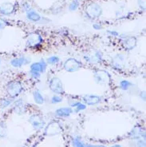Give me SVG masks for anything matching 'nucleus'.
Instances as JSON below:
<instances>
[{
	"instance_id": "obj_33",
	"label": "nucleus",
	"mask_w": 146,
	"mask_h": 147,
	"mask_svg": "<svg viewBox=\"0 0 146 147\" xmlns=\"http://www.w3.org/2000/svg\"><path fill=\"white\" fill-rule=\"evenodd\" d=\"M93 28L94 30H98L102 29V26L101 24L96 22V23H94V24H93Z\"/></svg>"
},
{
	"instance_id": "obj_24",
	"label": "nucleus",
	"mask_w": 146,
	"mask_h": 147,
	"mask_svg": "<svg viewBox=\"0 0 146 147\" xmlns=\"http://www.w3.org/2000/svg\"><path fill=\"white\" fill-rule=\"evenodd\" d=\"M79 7V1L78 0H73L69 6V10L70 11H76Z\"/></svg>"
},
{
	"instance_id": "obj_21",
	"label": "nucleus",
	"mask_w": 146,
	"mask_h": 147,
	"mask_svg": "<svg viewBox=\"0 0 146 147\" xmlns=\"http://www.w3.org/2000/svg\"><path fill=\"white\" fill-rule=\"evenodd\" d=\"M133 83L131 82L128 81V80H121L119 82V88L123 90V91H127L129 89L132 88Z\"/></svg>"
},
{
	"instance_id": "obj_10",
	"label": "nucleus",
	"mask_w": 146,
	"mask_h": 147,
	"mask_svg": "<svg viewBox=\"0 0 146 147\" xmlns=\"http://www.w3.org/2000/svg\"><path fill=\"white\" fill-rule=\"evenodd\" d=\"M30 63V59L26 56H20L14 58L10 61V65L14 68H21L22 66L27 65Z\"/></svg>"
},
{
	"instance_id": "obj_2",
	"label": "nucleus",
	"mask_w": 146,
	"mask_h": 147,
	"mask_svg": "<svg viewBox=\"0 0 146 147\" xmlns=\"http://www.w3.org/2000/svg\"><path fill=\"white\" fill-rule=\"evenodd\" d=\"M42 37L38 33H30L26 38V47L30 49H36L39 47L42 42Z\"/></svg>"
},
{
	"instance_id": "obj_15",
	"label": "nucleus",
	"mask_w": 146,
	"mask_h": 147,
	"mask_svg": "<svg viewBox=\"0 0 146 147\" xmlns=\"http://www.w3.org/2000/svg\"><path fill=\"white\" fill-rule=\"evenodd\" d=\"M125 59L124 57L122 55H115L113 58V59L111 60V63L113 64V68L115 69H122L124 67V62Z\"/></svg>"
},
{
	"instance_id": "obj_32",
	"label": "nucleus",
	"mask_w": 146,
	"mask_h": 147,
	"mask_svg": "<svg viewBox=\"0 0 146 147\" xmlns=\"http://www.w3.org/2000/svg\"><path fill=\"white\" fill-rule=\"evenodd\" d=\"M7 25V22L6 20H4V19H2V18H0V30L3 29L5 26Z\"/></svg>"
},
{
	"instance_id": "obj_25",
	"label": "nucleus",
	"mask_w": 146,
	"mask_h": 147,
	"mask_svg": "<svg viewBox=\"0 0 146 147\" xmlns=\"http://www.w3.org/2000/svg\"><path fill=\"white\" fill-rule=\"evenodd\" d=\"M62 100H63V98L59 94H54V95L52 96L51 98H50L52 104H59V103L62 102Z\"/></svg>"
},
{
	"instance_id": "obj_12",
	"label": "nucleus",
	"mask_w": 146,
	"mask_h": 147,
	"mask_svg": "<svg viewBox=\"0 0 146 147\" xmlns=\"http://www.w3.org/2000/svg\"><path fill=\"white\" fill-rule=\"evenodd\" d=\"M120 38L122 40L124 49L126 51H131L137 46V39L133 37L120 36Z\"/></svg>"
},
{
	"instance_id": "obj_28",
	"label": "nucleus",
	"mask_w": 146,
	"mask_h": 147,
	"mask_svg": "<svg viewBox=\"0 0 146 147\" xmlns=\"http://www.w3.org/2000/svg\"><path fill=\"white\" fill-rule=\"evenodd\" d=\"M86 105L84 104V103L82 102H79V104L77 105V107H75L74 109H75V112H80V111H82V110H85L86 109Z\"/></svg>"
},
{
	"instance_id": "obj_31",
	"label": "nucleus",
	"mask_w": 146,
	"mask_h": 147,
	"mask_svg": "<svg viewBox=\"0 0 146 147\" xmlns=\"http://www.w3.org/2000/svg\"><path fill=\"white\" fill-rule=\"evenodd\" d=\"M138 5L143 11L145 10V0H138Z\"/></svg>"
},
{
	"instance_id": "obj_3",
	"label": "nucleus",
	"mask_w": 146,
	"mask_h": 147,
	"mask_svg": "<svg viewBox=\"0 0 146 147\" xmlns=\"http://www.w3.org/2000/svg\"><path fill=\"white\" fill-rule=\"evenodd\" d=\"M23 11L26 13V18L29 20V21H31V22H40L42 20V16H41L37 11H35L34 9L30 7L28 3H25L23 5Z\"/></svg>"
},
{
	"instance_id": "obj_38",
	"label": "nucleus",
	"mask_w": 146,
	"mask_h": 147,
	"mask_svg": "<svg viewBox=\"0 0 146 147\" xmlns=\"http://www.w3.org/2000/svg\"><path fill=\"white\" fill-rule=\"evenodd\" d=\"M32 147H38V146H37V145H34V146H33Z\"/></svg>"
},
{
	"instance_id": "obj_13",
	"label": "nucleus",
	"mask_w": 146,
	"mask_h": 147,
	"mask_svg": "<svg viewBox=\"0 0 146 147\" xmlns=\"http://www.w3.org/2000/svg\"><path fill=\"white\" fill-rule=\"evenodd\" d=\"M47 68V63L46 61H45L44 59H41L40 62H36L30 64V70H33L39 73H44Z\"/></svg>"
},
{
	"instance_id": "obj_6",
	"label": "nucleus",
	"mask_w": 146,
	"mask_h": 147,
	"mask_svg": "<svg viewBox=\"0 0 146 147\" xmlns=\"http://www.w3.org/2000/svg\"><path fill=\"white\" fill-rule=\"evenodd\" d=\"M94 78L98 84H107L111 80V76L107 71L98 70L97 72H95Z\"/></svg>"
},
{
	"instance_id": "obj_18",
	"label": "nucleus",
	"mask_w": 146,
	"mask_h": 147,
	"mask_svg": "<svg viewBox=\"0 0 146 147\" xmlns=\"http://www.w3.org/2000/svg\"><path fill=\"white\" fill-rule=\"evenodd\" d=\"M72 145L73 147H98V146H95L93 144L85 143L80 137H75L72 139Z\"/></svg>"
},
{
	"instance_id": "obj_26",
	"label": "nucleus",
	"mask_w": 146,
	"mask_h": 147,
	"mask_svg": "<svg viewBox=\"0 0 146 147\" xmlns=\"http://www.w3.org/2000/svg\"><path fill=\"white\" fill-rule=\"evenodd\" d=\"M7 135V126L4 123L0 124V138Z\"/></svg>"
},
{
	"instance_id": "obj_8",
	"label": "nucleus",
	"mask_w": 146,
	"mask_h": 147,
	"mask_svg": "<svg viewBox=\"0 0 146 147\" xmlns=\"http://www.w3.org/2000/svg\"><path fill=\"white\" fill-rule=\"evenodd\" d=\"M29 122L31 124L34 129H38V130L42 129L46 125V122L44 121L43 118L38 114L31 115L29 118Z\"/></svg>"
},
{
	"instance_id": "obj_7",
	"label": "nucleus",
	"mask_w": 146,
	"mask_h": 147,
	"mask_svg": "<svg viewBox=\"0 0 146 147\" xmlns=\"http://www.w3.org/2000/svg\"><path fill=\"white\" fill-rule=\"evenodd\" d=\"M62 132V127L57 121H52L45 129V134L46 136H54Z\"/></svg>"
},
{
	"instance_id": "obj_1",
	"label": "nucleus",
	"mask_w": 146,
	"mask_h": 147,
	"mask_svg": "<svg viewBox=\"0 0 146 147\" xmlns=\"http://www.w3.org/2000/svg\"><path fill=\"white\" fill-rule=\"evenodd\" d=\"M23 90V85L21 82L18 80H12L8 82L6 86V91L7 93V95L15 99Z\"/></svg>"
},
{
	"instance_id": "obj_37",
	"label": "nucleus",
	"mask_w": 146,
	"mask_h": 147,
	"mask_svg": "<svg viewBox=\"0 0 146 147\" xmlns=\"http://www.w3.org/2000/svg\"><path fill=\"white\" fill-rule=\"evenodd\" d=\"M98 147H106L105 146H102V145H101V146H98Z\"/></svg>"
},
{
	"instance_id": "obj_14",
	"label": "nucleus",
	"mask_w": 146,
	"mask_h": 147,
	"mask_svg": "<svg viewBox=\"0 0 146 147\" xmlns=\"http://www.w3.org/2000/svg\"><path fill=\"white\" fill-rule=\"evenodd\" d=\"M82 100H83L84 104L87 106H94L101 102L102 98L100 96L95 95V94H86L83 96Z\"/></svg>"
},
{
	"instance_id": "obj_29",
	"label": "nucleus",
	"mask_w": 146,
	"mask_h": 147,
	"mask_svg": "<svg viewBox=\"0 0 146 147\" xmlns=\"http://www.w3.org/2000/svg\"><path fill=\"white\" fill-rule=\"evenodd\" d=\"M137 147H145V140L138 139L136 144Z\"/></svg>"
},
{
	"instance_id": "obj_9",
	"label": "nucleus",
	"mask_w": 146,
	"mask_h": 147,
	"mask_svg": "<svg viewBox=\"0 0 146 147\" xmlns=\"http://www.w3.org/2000/svg\"><path fill=\"white\" fill-rule=\"evenodd\" d=\"M85 11H86L88 17H89L90 18H96L100 17V15H102V10L98 4L94 3L89 6Z\"/></svg>"
},
{
	"instance_id": "obj_34",
	"label": "nucleus",
	"mask_w": 146,
	"mask_h": 147,
	"mask_svg": "<svg viewBox=\"0 0 146 147\" xmlns=\"http://www.w3.org/2000/svg\"><path fill=\"white\" fill-rule=\"evenodd\" d=\"M140 96L141 97V99H143L144 101L145 100V91H142L140 93Z\"/></svg>"
},
{
	"instance_id": "obj_27",
	"label": "nucleus",
	"mask_w": 146,
	"mask_h": 147,
	"mask_svg": "<svg viewBox=\"0 0 146 147\" xmlns=\"http://www.w3.org/2000/svg\"><path fill=\"white\" fill-rule=\"evenodd\" d=\"M42 74L39 72H36V71H33V70H30V76L31 77V78H33L34 80H38L41 77Z\"/></svg>"
},
{
	"instance_id": "obj_23",
	"label": "nucleus",
	"mask_w": 146,
	"mask_h": 147,
	"mask_svg": "<svg viewBox=\"0 0 146 147\" xmlns=\"http://www.w3.org/2000/svg\"><path fill=\"white\" fill-rule=\"evenodd\" d=\"M61 59L59 58V56L57 55H53V56H50L47 59H46V63L49 64V65H51V66H54V65H56L58 63H60Z\"/></svg>"
},
{
	"instance_id": "obj_11",
	"label": "nucleus",
	"mask_w": 146,
	"mask_h": 147,
	"mask_svg": "<svg viewBox=\"0 0 146 147\" xmlns=\"http://www.w3.org/2000/svg\"><path fill=\"white\" fill-rule=\"evenodd\" d=\"M13 107H14V111H15V114H18V115H22V114L26 113V103L22 98H18V99L15 100L13 102Z\"/></svg>"
},
{
	"instance_id": "obj_30",
	"label": "nucleus",
	"mask_w": 146,
	"mask_h": 147,
	"mask_svg": "<svg viewBox=\"0 0 146 147\" xmlns=\"http://www.w3.org/2000/svg\"><path fill=\"white\" fill-rule=\"evenodd\" d=\"M107 33L110 36L113 37H120V34L118 33L116 30H107Z\"/></svg>"
},
{
	"instance_id": "obj_36",
	"label": "nucleus",
	"mask_w": 146,
	"mask_h": 147,
	"mask_svg": "<svg viewBox=\"0 0 146 147\" xmlns=\"http://www.w3.org/2000/svg\"><path fill=\"white\" fill-rule=\"evenodd\" d=\"M1 66H2V60L0 59V67H1Z\"/></svg>"
},
{
	"instance_id": "obj_16",
	"label": "nucleus",
	"mask_w": 146,
	"mask_h": 147,
	"mask_svg": "<svg viewBox=\"0 0 146 147\" xmlns=\"http://www.w3.org/2000/svg\"><path fill=\"white\" fill-rule=\"evenodd\" d=\"M73 110L71 107H61L55 110V116L59 118H69L73 113Z\"/></svg>"
},
{
	"instance_id": "obj_19",
	"label": "nucleus",
	"mask_w": 146,
	"mask_h": 147,
	"mask_svg": "<svg viewBox=\"0 0 146 147\" xmlns=\"http://www.w3.org/2000/svg\"><path fill=\"white\" fill-rule=\"evenodd\" d=\"M15 99L14 98H11L10 97L8 98H3L0 99V108L2 110H4L6 108H7L11 105H13Z\"/></svg>"
},
{
	"instance_id": "obj_4",
	"label": "nucleus",
	"mask_w": 146,
	"mask_h": 147,
	"mask_svg": "<svg viewBox=\"0 0 146 147\" xmlns=\"http://www.w3.org/2000/svg\"><path fill=\"white\" fill-rule=\"evenodd\" d=\"M49 87L52 92L56 94H64V88L61 79L59 78H52L49 83Z\"/></svg>"
},
{
	"instance_id": "obj_5",
	"label": "nucleus",
	"mask_w": 146,
	"mask_h": 147,
	"mask_svg": "<svg viewBox=\"0 0 146 147\" xmlns=\"http://www.w3.org/2000/svg\"><path fill=\"white\" fill-rule=\"evenodd\" d=\"M63 67L67 72H75L81 67V63L73 58H69L64 63Z\"/></svg>"
},
{
	"instance_id": "obj_20",
	"label": "nucleus",
	"mask_w": 146,
	"mask_h": 147,
	"mask_svg": "<svg viewBox=\"0 0 146 147\" xmlns=\"http://www.w3.org/2000/svg\"><path fill=\"white\" fill-rule=\"evenodd\" d=\"M33 98L34 101V102L38 104V105H42V104H43L44 102H45V98H44L43 95L42 94V93H41L39 90H34L33 92Z\"/></svg>"
},
{
	"instance_id": "obj_35",
	"label": "nucleus",
	"mask_w": 146,
	"mask_h": 147,
	"mask_svg": "<svg viewBox=\"0 0 146 147\" xmlns=\"http://www.w3.org/2000/svg\"><path fill=\"white\" fill-rule=\"evenodd\" d=\"M111 147H122L120 145H119V144H115V145H113Z\"/></svg>"
},
{
	"instance_id": "obj_22",
	"label": "nucleus",
	"mask_w": 146,
	"mask_h": 147,
	"mask_svg": "<svg viewBox=\"0 0 146 147\" xmlns=\"http://www.w3.org/2000/svg\"><path fill=\"white\" fill-rule=\"evenodd\" d=\"M91 57V63H100L103 60V55L99 51H95L94 54L90 55Z\"/></svg>"
},
{
	"instance_id": "obj_17",
	"label": "nucleus",
	"mask_w": 146,
	"mask_h": 147,
	"mask_svg": "<svg viewBox=\"0 0 146 147\" xmlns=\"http://www.w3.org/2000/svg\"><path fill=\"white\" fill-rule=\"evenodd\" d=\"M15 11V7L10 3H5L0 6V14L3 15H10Z\"/></svg>"
}]
</instances>
